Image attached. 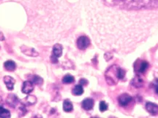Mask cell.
Here are the masks:
<instances>
[{
    "instance_id": "1",
    "label": "cell",
    "mask_w": 158,
    "mask_h": 118,
    "mask_svg": "<svg viewBox=\"0 0 158 118\" xmlns=\"http://www.w3.org/2000/svg\"><path fill=\"white\" fill-rule=\"evenodd\" d=\"M27 13L23 33L33 41L53 42L74 26L78 10L67 0H20Z\"/></svg>"
},
{
    "instance_id": "2",
    "label": "cell",
    "mask_w": 158,
    "mask_h": 118,
    "mask_svg": "<svg viewBox=\"0 0 158 118\" xmlns=\"http://www.w3.org/2000/svg\"><path fill=\"white\" fill-rule=\"evenodd\" d=\"M76 44L78 49L84 51V50L87 49L89 46V44H90V39H89V37H87V36H81V37L77 39Z\"/></svg>"
},
{
    "instance_id": "3",
    "label": "cell",
    "mask_w": 158,
    "mask_h": 118,
    "mask_svg": "<svg viewBox=\"0 0 158 118\" xmlns=\"http://www.w3.org/2000/svg\"><path fill=\"white\" fill-rule=\"evenodd\" d=\"M62 47L61 44H56L53 48V55L51 57V59L53 63L58 62V58L62 56Z\"/></svg>"
},
{
    "instance_id": "4",
    "label": "cell",
    "mask_w": 158,
    "mask_h": 118,
    "mask_svg": "<svg viewBox=\"0 0 158 118\" xmlns=\"http://www.w3.org/2000/svg\"><path fill=\"white\" fill-rule=\"evenodd\" d=\"M131 100H132V97H131L130 96H129L128 94H122V96H119V98H118V103H119L120 106L125 107L127 106V104H129V103L130 102Z\"/></svg>"
},
{
    "instance_id": "5",
    "label": "cell",
    "mask_w": 158,
    "mask_h": 118,
    "mask_svg": "<svg viewBox=\"0 0 158 118\" xmlns=\"http://www.w3.org/2000/svg\"><path fill=\"white\" fill-rule=\"evenodd\" d=\"M22 92L25 94H29L34 90L33 83L30 81H25L22 85Z\"/></svg>"
},
{
    "instance_id": "6",
    "label": "cell",
    "mask_w": 158,
    "mask_h": 118,
    "mask_svg": "<svg viewBox=\"0 0 158 118\" xmlns=\"http://www.w3.org/2000/svg\"><path fill=\"white\" fill-rule=\"evenodd\" d=\"M94 100L91 99V98H86L82 101V107H83L84 110L89 111L92 110L93 107H94Z\"/></svg>"
},
{
    "instance_id": "7",
    "label": "cell",
    "mask_w": 158,
    "mask_h": 118,
    "mask_svg": "<svg viewBox=\"0 0 158 118\" xmlns=\"http://www.w3.org/2000/svg\"><path fill=\"white\" fill-rule=\"evenodd\" d=\"M146 109L151 114L156 115L158 114V105L156 103L148 102L146 104Z\"/></svg>"
},
{
    "instance_id": "8",
    "label": "cell",
    "mask_w": 158,
    "mask_h": 118,
    "mask_svg": "<svg viewBox=\"0 0 158 118\" xmlns=\"http://www.w3.org/2000/svg\"><path fill=\"white\" fill-rule=\"evenodd\" d=\"M4 83L6 85L7 88L9 90H12L14 88V84H15V80L10 76H6L4 77Z\"/></svg>"
},
{
    "instance_id": "9",
    "label": "cell",
    "mask_w": 158,
    "mask_h": 118,
    "mask_svg": "<svg viewBox=\"0 0 158 118\" xmlns=\"http://www.w3.org/2000/svg\"><path fill=\"white\" fill-rule=\"evenodd\" d=\"M5 69L8 71H13L15 69V63L12 61H7L4 64Z\"/></svg>"
},
{
    "instance_id": "10",
    "label": "cell",
    "mask_w": 158,
    "mask_h": 118,
    "mask_svg": "<svg viewBox=\"0 0 158 118\" xmlns=\"http://www.w3.org/2000/svg\"><path fill=\"white\" fill-rule=\"evenodd\" d=\"M8 103L10 106L11 107H15L16 104H17L18 102H19V99H18L17 96H15V95H9V96L8 97Z\"/></svg>"
},
{
    "instance_id": "11",
    "label": "cell",
    "mask_w": 158,
    "mask_h": 118,
    "mask_svg": "<svg viewBox=\"0 0 158 118\" xmlns=\"http://www.w3.org/2000/svg\"><path fill=\"white\" fill-rule=\"evenodd\" d=\"M63 110L66 112H70L73 110V103L70 100H65L63 103Z\"/></svg>"
},
{
    "instance_id": "12",
    "label": "cell",
    "mask_w": 158,
    "mask_h": 118,
    "mask_svg": "<svg viewBox=\"0 0 158 118\" xmlns=\"http://www.w3.org/2000/svg\"><path fill=\"white\" fill-rule=\"evenodd\" d=\"M73 94L74 96H81L84 93V88H83V85H77L74 87V88L73 89V91H72Z\"/></svg>"
},
{
    "instance_id": "13",
    "label": "cell",
    "mask_w": 158,
    "mask_h": 118,
    "mask_svg": "<svg viewBox=\"0 0 158 118\" xmlns=\"http://www.w3.org/2000/svg\"><path fill=\"white\" fill-rule=\"evenodd\" d=\"M115 74H116V77L118 80H122L125 76V71L123 69H120V68H116V71H114Z\"/></svg>"
},
{
    "instance_id": "14",
    "label": "cell",
    "mask_w": 158,
    "mask_h": 118,
    "mask_svg": "<svg viewBox=\"0 0 158 118\" xmlns=\"http://www.w3.org/2000/svg\"><path fill=\"white\" fill-rule=\"evenodd\" d=\"M75 81L74 77L72 76L71 74H66L62 79V82L64 84H71Z\"/></svg>"
},
{
    "instance_id": "15",
    "label": "cell",
    "mask_w": 158,
    "mask_h": 118,
    "mask_svg": "<svg viewBox=\"0 0 158 118\" xmlns=\"http://www.w3.org/2000/svg\"><path fill=\"white\" fill-rule=\"evenodd\" d=\"M0 117L8 118L10 117V112L9 110L4 109L2 107H0Z\"/></svg>"
},
{
    "instance_id": "16",
    "label": "cell",
    "mask_w": 158,
    "mask_h": 118,
    "mask_svg": "<svg viewBox=\"0 0 158 118\" xmlns=\"http://www.w3.org/2000/svg\"><path fill=\"white\" fill-rule=\"evenodd\" d=\"M148 63L147 62H145L143 61L142 63L141 64V66H140V68H139V72L140 73H144L146 70L147 69V68H148Z\"/></svg>"
},
{
    "instance_id": "17",
    "label": "cell",
    "mask_w": 158,
    "mask_h": 118,
    "mask_svg": "<svg viewBox=\"0 0 158 118\" xmlns=\"http://www.w3.org/2000/svg\"><path fill=\"white\" fill-rule=\"evenodd\" d=\"M99 108H100V110L101 112H105V111H106L108 110V104L105 102V101H101V102L100 103Z\"/></svg>"
},
{
    "instance_id": "18",
    "label": "cell",
    "mask_w": 158,
    "mask_h": 118,
    "mask_svg": "<svg viewBox=\"0 0 158 118\" xmlns=\"http://www.w3.org/2000/svg\"><path fill=\"white\" fill-rule=\"evenodd\" d=\"M32 83L37 84V85H39V84H41L43 83V80L40 77L37 76V75H35V76L33 77V79H32Z\"/></svg>"
},
{
    "instance_id": "19",
    "label": "cell",
    "mask_w": 158,
    "mask_h": 118,
    "mask_svg": "<svg viewBox=\"0 0 158 118\" xmlns=\"http://www.w3.org/2000/svg\"><path fill=\"white\" fill-rule=\"evenodd\" d=\"M132 83H133L135 86H136V87H141V85H142L143 80H141V79L137 77V78L135 79V80H133V81H132Z\"/></svg>"
},
{
    "instance_id": "20",
    "label": "cell",
    "mask_w": 158,
    "mask_h": 118,
    "mask_svg": "<svg viewBox=\"0 0 158 118\" xmlns=\"http://www.w3.org/2000/svg\"><path fill=\"white\" fill-rule=\"evenodd\" d=\"M26 99V101H28V103H29L30 105L32 104H34L36 102V98L35 97V96H29L28 97L25 98Z\"/></svg>"
},
{
    "instance_id": "21",
    "label": "cell",
    "mask_w": 158,
    "mask_h": 118,
    "mask_svg": "<svg viewBox=\"0 0 158 118\" xmlns=\"http://www.w3.org/2000/svg\"><path fill=\"white\" fill-rule=\"evenodd\" d=\"M80 84L81 85H85L87 84V81L86 80H84V79H81V80H80Z\"/></svg>"
},
{
    "instance_id": "22",
    "label": "cell",
    "mask_w": 158,
    "mask_h": 118,
    "mask_svg": "<svg viewBox=\"0 0 158 118\" xmlns=\"http://www.w3.org/2000/svg\"><path fill=\"white\" fill-rule=\"evenodd\" d=\"M155 91L156 93L158 94V80L156 82V85H155Z\"/></svg>"
},
{
    "instance_id": "23",
    "label": "cell",
    "mask_w": 158,
    "mask_h": 118,
    "mask_svg": "<svg viewBox=\"0 0 158 118\" xmlns=\"http://www.w3.org/2000/svg\"><path fill=\"white\" fill-rule=\"evenodd\" d=\"M0 107H2V101L1 98H0Z\"/></svg>"
}]
</instances>
